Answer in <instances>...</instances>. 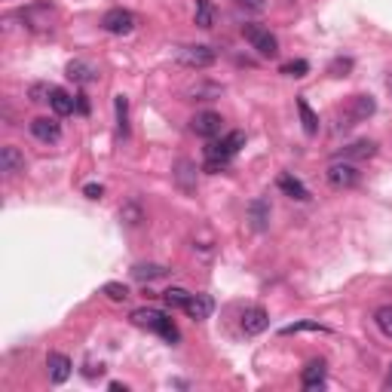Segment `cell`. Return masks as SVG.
Here are the masks:
<instances>
[{
	"instance_id": "7a4b0ae2",
	"label": "cell",
	"mask_w": 392,
	"mask_h": 392,
	"mask_svg": "<svg viewBox=\"0 0 392 392\" xmlns=\"http://www.w3.org/2000/svg\"><path fill=\"white\" fill-rule=\"evenodd\" d=\"M242 37L252 44V49H258L263 59H276L279 55V40L270 28H261V25H242Z\"/></svg>"
},
{
	"instance_id": "5bb4252c",
	"label": "cell",
	"mask_w": 392,
	"mask_h": 392,
	"mask_svg": "<svg viewBox=\"0 0 392 392\" xmlns=\"http://www.w3.org/2000/svg\"><path fill=\"white\" fill-rule=\"evenodd\" d=\"M46 371H49V380L53 383H65L71 377V371H74V365H71V359L65 353H49L46 355Z\"/></svg>"
},
{
	"instance_id": "f35d334b",
	"label": "cell",
	"mask_w": 392,
	"mask_h": 392,
	"mask_svg": "<svg viewBox=\"0 0 392 392\" xmlns=\"http://www.w3.org/2000/svg\"><path fill=\"white\" fill-rule=\"evenodd\" d=\"M386 386H392V368H389V377H386Z\"/></svg>"
},
{
	"instance_id": "d6986e66",
	"label": "cell",
	"mask_w": 392,
	"mask_h": 392,
	"mask_svg": "<svg viewBox=\"0 0 392 392\" xmlns=\"http://www.w3.org/2000/svg\"><path fill=\"white\" fill-rule=\"evenodd\" d=\"M377 153V144L374 141H355V144H349V147H344V151H340V156L337 160H371V156Z\"/></svg>"
},
{
	"instance_id": "1f68e13d",
	"label": "cell",
	"mask_w": 392,
	"mask_h": 392,
	"mask_svg": "<svg viewBox=\"0 0 392 392\" xmlns=\"http://www.w3.org/2000/svg\"><path fill=\"white\" fill-rule=\"evenodd\" d=\"M306 71H310V65H306L304 59H297V62H288V65H282V74H285V77H306Z\"/></svg>"
},
{
	"instance_id": "52a82bcc",
	"label": "cell",
	"mask_w": 392,
	"mask_h": 392,
	"mask_svg": "<svg viewBox=\"0 0 392 392\" xmlns=\"http://www.w3.org/2000/svg\"><path fill=\"white\" fill-rule=\"evenodd\" d=\"M102 28L108 34H117V37H126V34L135 31V16L129 10H123V6H113L102 16Z\"/></svg>"
},
{
	"instance_id": "9a60e30c",
	"label": "cell",
	"mask_w": 392,
	"mask_h": 392,
	"mask_svg": "<svg viewBox=\"0 0 392 392\" xmlns=\"http://www.w3.org/2000/svg\"><path fill=\"white\" fill-rule=\"evenodd\" d=\"M325 374H328L325 362H322V359H312L310 365L301 371V383H304V389H322V386H325Z\"/></svg>"
},
{
	"instance_id": "4fadbf2b",
	"label": "cell",
	"mask_w": 392,
	"mask_h": 392,
	"mask_svg": "<svg viewBox=\"0 0 392 392\" xmlns=\"http://www.w3.org/2000/svg\"><path fill=\"white\" fill-rule=\"evenodd\" d=\"M68 77L74 83H80V86H89V83L98 80V68L86 59H74V62H68Z\"/></svg>"
},
{
	"instance_id": "44dd1931",
	"label": "cell",
	"mask_w": 392,
	"mask_h": 392,
	"mask_svg": "<svg viewBox=\"0 0 392 392\" xmlns=\"http://www.w3.org/2000/svg\"><path fill=\"white\" fill-rule=\"evenodd\" d=\"M279 190H282L285 196L297 199V203H306V199H310V190H306L295 175H279Z\"/></svg>"
},
{
	"instance_id": "4dcf8cb0",
	"label": "cell",
	"mask_w": 392,
	"mask_h": 392,
	"mask_svg": "<svg viewBox=\"0 0 392 392\" xmlns=\"http://www.w3.org/2000/svg\"><path fill=\"white\" fill-rule=\"evenodd\" d=\"M297 331H328V328L319 325V322H295V325L282 328V334H297Z\"/></svg>"
},
{
	"instance_id": "83f0119b",
	"label": "cell",
	"mask_w": 392,
	"mask_h": 392,
	"mask_svg": "<svg viewBox=\"0 0 392 392\" xmlns=\"http://www.w3.org/2000/svg\"><path fill=\"white\" fill-rule=\"evenodd\" d=\"M102 295H104V297H111L113 304L129 301V288H126L123 282H108V285H102Z\"/></svg>"
},
{
	"instance_id": "484cf974",
	"label": "cell",
	"mask_w": 392,
	"mask_h": 392,
	"mask_svg": "<svg viewBox=\"0 0 392 392\" xmlns=\"http://www.w3.org/2000/svg\"><path fill=\"white\" fill-rule=\"evenodd\" d=\"M162 301H166V306H172V310H184L190 301V291L184 288H166L162 291Z\"/></svg>"
},
{
	"instance_id": "ba28073f",
	"label": "cell",
	"mask_w": 392,
	"mask_h": 392,
	"mask_svg": "<svg viewBox=\"0 0 392 392\" xmlns=\"http://www.w3.org/2000/svg\"><path fill=\"white\" fill-rule=\"evenodd\" d=\"M374 111H377V102L371 95H353L344 104V120H349V126L365 123L368 117H374Z\"/></svg>"
},
{
	"instance_id": "3957f363",
	"label": "cell",
	"mask_w": 392,
	"mask_h": 392,
	"mask_svg": "<svg viewBox=\"0 0 392 392\" xmlns=\"http://www.w3.org/2000/svg\"><path fill=\"white\" fill-rule=\"evenodd\" d=\"M175 59H178V65H184V68H196V71H203V68H212L215 65V49L212 46H203V44H187V46H178L175 49Z\"/></svg>"
},
{
	"instance_id": "2e32d148",
	"label": "cell",
	"mask_w": 392,
	"mask_h": 392,
	"mask_svg": "<svg viewBox=\"0 0 392 392\" xmlns=\"http://www.w3.org/2000/svg\"><path fill=\"white\" fill-rule=\"evenodd\" d=\"M175 184L184 190V194H194V190H196V166L190 160H178V166H175Z\"/></svg>"
},
{
	"instance_id": "8fae6325",
	"label": "cell",
	"mask_w": 392,
	"mask_h": 392,
	"mask_svg": "<svg viewBox=\"0 0 392 392\" xmlns=\"http://www.w3.org/2000/svg\"><path fill=\"white\" fill-rule=\"evenodd\" d=\"M0 172H3L6 178L25 172V153L19 151V147H12V144H3L0 147Z\"/></svg>"
},
{
	"instance_id": "d590c367",
	"label": "cell",
	"mask_w": 392,
	"mask_h": 392,
	"mask_svg": "<svg viewBox=\"0 0 392 392\" xmlns=\"http://www.w3.org/2000/svg\"><path fill=\"white\" fill-rule=\"evenodd\" d=\"M83 194H86L89 199H102L104 196V187H102V184H86V187H83Z\"/></svg>"
},
{
	"instance_id": "ac0fdd59",
	"label": "cell",
	"mask_w": 392,
	"mask_h": 392,
	"mask_svg": "<svg viewBox=\"0 0 392 392\" xmlns=\"http://www.w3.org/2000/svg\"><path fill=\"white\" fill-rule=\"evenodd\" d=\"M212 310H215V301H212L209 295H190L187 306H184V312H187L190 319H209Z\"/></svg>"
},
{
	"instance_id": "e575fe53",
	"label": "cell",
	"mask_w": 392,
	"mask_h": 392,
	"mask_svg": "<svg viewBox=\"0 0 392 392\" xmlns=\"http://www.w3.org/2000/svg\"><path fill=\"white\" fill-rule=\"evenodd\" d=\"M239 6H245V10H252V12H263L267 10V0H236Z\"/></svg>"
},
{
	"instance_id": "d6a6232c",
	"label": "cell",
	"mask_w": 392,
	"mask_h": 392,
	"mask_svg": "<svg viewBox=\"0 0 392 392\" xmlns=\"http://www.w3.org/2000/svg\"><path fill=\"white\" fill-rule=\"evenodd\" d=\"M328 71H331V77H346L353 71V59H334Z\"/></svg>"
},
{
	"instance_id": "ffe728a7",
	"label": "cell",
	"mask_w": 392,
	"mask_h": 392,
	"mask_svg": "<svg viewBox=\"0 0 392 392\" xmlns=\"http://www.w3.org/2000/svg\"><path fill=\"white\" fill-rule=\"evenodd\" d=\"M162 276H169V267H162V263H135L132 267V279L138 282H153Z\"/></svg>"
},
{
	"instance_id": "7402d4cb",
	"label": "cell",
	"mask_w": 392,
	"mask_h": 392,
	"mask_svg": "<svg viewBox=\"0 0 392 392\" xmlns=\"http://www.w3.org/2000/svg\"><path fill=\"white\" fill-rule=\"evenodd\" d=\"M248 221H252L254 230H267V224H270V203L267 199H254V203L248 205Z\"/></svg>"
},
{
	"instance_id": "e0dca14e",
	"label": "cell",
	"mask_w": 392,
	"mask_h": 392,
	"mask_svg": "<svg viewBox=\"0 0 392 392\" xmlns=\"http://www.w3.org/2000/svg\"><path fill=\"white\" fill-rule=\"evenodd\" d=\"M49 108L55 111V117H71V113L77 111V98L71 95V92L55 86V89H53V98H49Z\"/></svg>"
},
{
	"instance_id": "cb8c5ba5",
	"label": "cell",
	"mask_w": 392,
	"mask_h": 392,
	"mask_svg": "<svg viewBox=\"0 0 392 392\" xmlns=\"http://www.w3.org/2000/svg\"><path fill=\"white\" fill-rule=\"evenodd\" d=\"M113 108H117V126H120V135H129V98L126 95H117L113 98Z\"/></svg>"
},
{
	"instance_id": "5b68a950",
	"label": "cell",
	"mask_w": 392,
	"mask_h": 392,
	"mask_svg": "<svg viewBox=\"0 0 392 392\" xmlns=\"http://www.w3.org/2000/svg\"><path fill=\"white\" fill-rule=\"evenodd\" d=\"M239 147H245V132H230L221 141H215V144L205 147V160H215V162H224L227 166V162L239 153Z\"/></svg>"
},
{
	"instance_id": "277c9868",
	"label": "cell",
	"mask_w": 392,
	"mask_h": 392,
	"mask_svg": "<svg viewBox=\"0 0 392 392\" xmlns=\"http://www.w3.org/2000/svg\"><path fill=\"white\" fill-rule=\"evenodd\" d=\"M325 178L334 190H349L362 181V172H359V166H353L349 160H334L331 166H328Z\"/></svg>"
},
{
	"instance_id": "8d00e7d4",
	"label": "cell",
	"mask_w": 392,
	"mask_h": 392,
	"mask_svg": "<svg viewBox=\"0 0 392 392\" xmlns=\"http://www.w3.org/2000/svg\"><path fill=\"white\" fill-rule=\"evenodd\" d=\"M77 111H80V113H89V102H86V95H77Z\"/></svg>"
},
{
	"instance_id": "f1b7e54d",
	"label": "cell",
	"mask_w": 392,
	"mask_h": 392,
	"mask_svg": "<svg viewBox=\"0 0 392 392\" xmlns=\"http://www.w3.org/2000/svg\"><path fill=\"white\" fill-rule=\"evenodd\" d=\"M53 89L55 86H46V83H34V86L28 89V98H31V102H37V104H44V102L53 98Z\"/></svg>"
},
{
	"instance_id": "74e56055",
	"label": "cell",
	"mask_w": 392,
	"mask_h": 392,
	"mask_svg": "<svg viewBox=\"0 0 392 392\" xmlns=\"http://www.w3.org/2000/svg\"><path fill=\"white\" fill-rule=\"evenodd\" d=\"M111 392H126V383H111Z\"/></svg>"
},
{
	"instance_id": "603a6c76",
	"label": "cell",
	"mask_w": 392,
	"mask_h": 392,
	"mask_svg": "<svg viewBox=\"0 0 392 392\" xmlns=\"http://www.w3.org/2000/svg\"><path fill=\"white\" fill-rule=\"evenodd\" d=\"M297 113H301V123H304V132L310 135H319V113L310 108V102L306 98H297Z\"/></svg>"
},
{
	"instance_id": "f546056e",
	"label": "cell",
	"mask_w": 392,
	"mask_h": 392,
	"mask_svg": "<svg viewBox=\"0 0 392 392\" xmlns=\"http://www.w3.org/2000/svg\"><path fill=\"white\" fill-rule=\"evenodd\" d=\"M120 218H123L129 227H138V224H141V218H144V215H141V209H138V205L129 203L123 212H120Z\"/></svg>"
},
{
	"instance_id": "836d02e7",
	"label": "cell",
	"mask_w": 392,
	"mask_h": 392,
	"mask_svg": "<svg viewBox=\"0 0 392 392\" xmlns=\"http://www.w3.org/2000/svg\"><path fill=\"white\" fill-rule=\"evenodd\" d=\"M187 95H209V98H215V95H221V86H209V83H199V86L187 89Z\"/></svg>"
},
{
	"instance_id": "4316f807",
	"label": "cell",
	"mask_w": 392,
	"mask_h": 392,
	"mask_svg": "<svg viewBox=\"0 0 392 392\" xmlns=\"http://www.w3.org/2000/svg\"><path fill=\"white\" fill-rule=\"evenodd\" d=\"M374 325L392 340V306H377L374 310Z\"/></svg>"
},
{
	"instance_id": "7c38bea8",
	"label": "cell",
	"mask_w": 392,
	"mask_h": 392,
	"mask_svg": "<svg viewBox=\"0 0 392 392\" xmlns=\"http://www.w3.org/2000/svg\"><path fill=\"white\" fill-rule=\"evenodd\" d=\"M31 135L37 141H44V144H55L62 138V126H59V120L37 117V120H31Z\"/></svg>"
},
{
	"instance_id": "30bf717a",
	"label": "cell",
	"mask_w": 392,
	"mask_h": 392,
	"mask_svg": "<svg viewBox=\"0 0 392 392\" xmlns=\"http://www.w3.org/2000/svg\"><path fill=\"white\" fill-rule=\"evenodd\" d=\"M242 331L248 334V337H254V334H263L270 328V316L263 306H245L242 310V319H239Z\"/></svg>"
},
{
	"instance_id": "6da1fadb",
	"label": "cell",
	"mask_w": 392,
	"mask_h": 392,
	"mask_svg": "<svg viewBox=\"0 0 392 392\" xmlns=\"http://www.w3.org/2000/svg\"><path fill=\"white\" fill-rule=\"evenodd\" d=\"M132 325L147 328V331H156L162 340H169V344H178V340H181V331H178V325L172 322V319H169L166 312H160V310H151V306L135 310L132 312Z\"/></svg>"
},
{
	"instance_id": "d4e9b609",
	"label": "cell",
	"mask_w": 392,
	"mask_h": 392,
	"mask_svg": "<svg viewBox=\"0 0 392 392\" xmlns=\"http://www.w3.org/2000/svg\"><path fill=\"white\" fill-rule=\"evenodd\" d=\"M194 22L199 28H212V25H215V10H212V0H196Z\"/></svg>"
},
{
	"instance_id": "8992f818",
	"label": "cell",
	"mask_w": 392,
	"mask_h": 392,
	"mask_svg": "<svg viewBox=\"0 0 392 392\" xmlns=\"http://www.w3.org/2000/svg\"><path fill=\"white\" fill-rule=\"evenodd\" d=\"M19 19H22V25L28 31H49L55 22V6L49 3H31L25 6L22 12H19Z\"/></svg>"
},
{
	"instance_id": "9c48e42d",
	"label": "cell",
	"mask_w": 392,
	"mask_h": 392,
	"mask_svg": "<svg viewBox=\"0 0 392 392\" xmlns=\"http://www.w3.org/2000/svg\"><path fill=\"white\" fill-rule=\"evenodd\" d=\"M190 129H194L199 138H215L224 129V117L215 111H199L194 120H190Z\"/></svg>"
}]
</instances>
